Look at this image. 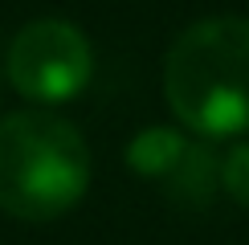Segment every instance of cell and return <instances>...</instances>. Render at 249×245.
<instances>
[{
  "label": "cell",
  "mask_w": 249,
  "mask_h": 245,
  "mask_svg": "<svg viewBox=\"0 0 249 245\" xmlns=\"http://www.w3.org/2000/svg\"><path fill=\"white\" fill-rule=\"evenodd\" d=\"M163 94L176 119L204 139L249 131V20L209 17L172 41Z\"/></svg>",
  "instance_id": "cell-1"
},
{
  "label": "cell",
  "mask_w": 249,
  "mask_h": 245,
  "mask_svg": "<svg viewBox=\"0 0 249 245\" xmlns=\"http://www.w3.org/2000/svg\"><path fill=\"white\" fill-rule=\"evenodd\" d=\"M90 151L70 119L20 110L0 119V212L53 221L86 196Z\"/></svg>",
  "instance_id": "cell-2"
},
{
  "label": "cell",
  "mask_w": 249,
  "mask_h": 245,
  "mask_svg": "<svg viewBox=\"0 0 249 245\" xmlns=\"http://www.w3.org/2000/svg\"><path fill=\"white\" fill-rule=\"evenodd\" d=\"M8 82L41 106H61L78 98L94 78V49L86 33L61 17L29 20L8 45Z\"/></svg>",
  "instance_id": "cell-3"
},
{
  "label": "cell",
  "mask_w": 249,
  "mask_h": 245,
  "mask_svg": "<svg viewBox=\"0 0 249 245\" xmlns=\"http://www.w3.org/2000/svg\"><path fill=\"white\" fill-rule=\"evenodd\" d=\"M216 184H221V163H216V156L204 143H188L180 168L163 180V192H168L172 200L188 204V209H204V204L213 200Z\"/></svg>",
  "instance_id": "cell-4"
},
{
  "label": "cell",
  "mask_w": 249,
  "mask_h": 245,
  "mask_svg": "<svg viewBox=\"0 0 249 245\" xmlns=\"http://www.w3.org/2000/svg\"><path fill=\"white\" fill-rule=\"evenodd\" d=\"M184 151H188V139H184L180 131H172V127H151V131H139V135L131 139L127 163H131V172H139V176L163 184L176 168H180Z\"/></svg>",
  "instance_id": "cell-5"
},
{
  "label": "cell",
  "mask_w": 249,
  "mask_h": 245,
  "mask_svg": "<svg viewBox=\"0 0 249 245\" xmlns=\"http://www.w3.org/2000/svg\"><path fill=\"white\" fill-rule=\"evenodd\" d=\"M221 184H225V192H229L237 204H245V209H249V143H237L229 156H225Z\"/></svg>",
  "instance_id": "cell-6"
}]
</instances>
